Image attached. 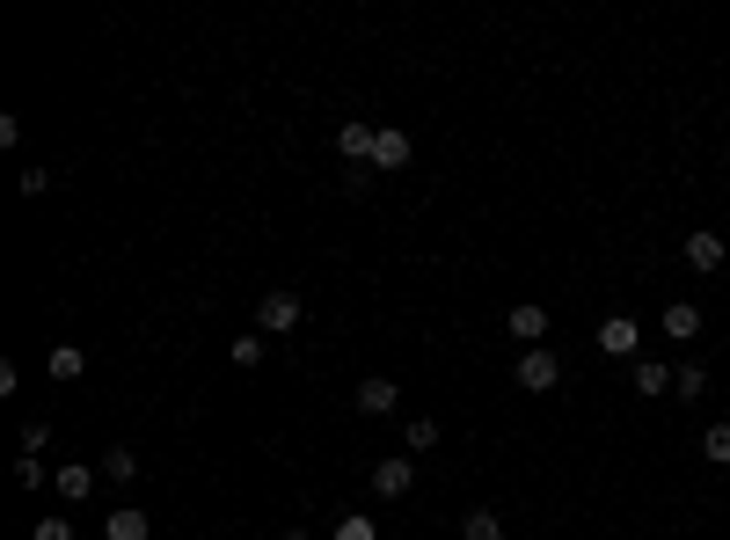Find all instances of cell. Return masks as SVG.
Segmentation results:
<instances>
[{
    "mask_svg": "<svg viewBox=\"0 0 730 540\" xmlns=\"http://www.w3.org/2000/svg\"><path fill=\"white\" fill-rule=\"evenodd\" d=\"M410 132H394V124H380V147H373V175H394V169H410Z\"/></svg>",
    "mask_w": 730,
    "mask_h": 540,
    "instance_id": "cell-7",
    "label": "cell"
},
{
    "mask_svg": "<svg viewBox=\"0 0 730 540\" xmlns=\"http://www.w3.org/2000/svg\"><path fill=\"white\" fill-rule=\"evenodd\" d=\"M227 358H234V366H264V358H270V336H264V329H248V336H234V344H227Z\"/></svg>",
    "mask_w": 730,
    "mask_h": 540,
    "instance_id": "cell-15",
    "label": "cell"
},
{
    "mask_svg": "<svg viewBox=\"0 0 730 540\" xmlns=\"http://www.w3.org/2000/svg\"><path fill=\"white\" fill-rule=\"evenodd\" d=\"M599 351H607V358H629V366H635V351H643V329H635L629 315H607V321H599Z\"/></svg>",
    "mask_w": 730,
    "mask_h": 540,
    "instance_id": "cell-6",
    "label": "cell"
},
{
    "mask_svg": "<svg viewBox=\"0 0 730 540\" xmlns=\"http://www.w3.org/2000/svg\"><path fill=\"white\" fill-rule=\"evenodd\" d=\"M672 394H680V402H702V394H708V366H694V358L672 366Z\"/></svg>",
    "mask_w": 730,
    "mask_h": 540,
    "instance_id": "cell-17",
    "label": "cell"
},
{
    "mask_svg": "<svg viewBox=\"0 0 730 540\" xmlns=\"http://www.w3.org/2000/svg\"><path fill=\"white\" fill-rule=\"evenodd\" d=\"M51 482H59V496H66V504H81V496H96V467H88V461H73V467H59Z\"/></svg>",
    "mask_w": 730,
    "mask_h": 540,
    "instance_id": "cell-14",
    "label": "cell"
},
{
    "mask_svg": "<svg viewBox=\"0 0 730 540\" xmlns=\"http://www.w3.org/2000/svg\"><path fill=\"white\" fill-rule=\"evenodd\" d=\"M285 540H315V533H307V526H292V533H285Z\"/></svg>",
    "mask_w": 730,
    "mask_h": 540,
    "instance_id": "cell-26",
    "label": "cell"
},
{
    "mask_svg": "<svg viewBox=\"0 0 730 540\" xmlns=\"http://www.w3.org/2000/svg\"><path fill=\"white\" fill-rule=\"evenodd\" d=\"M562 380V358L556 351H519V388L526 394H548Z\"/></svg>",
    "mask_w": 730,
    "mask_h": 540,
    "instance_id": "cell-5",
    "label": "cell"
},
{
    "mask_svg": "<svg viewBox=\"0 0 730 540\" xmlns=\"http://www.w3.org/2000/svg\"><path fill=\"white\" fill-rule=\"evenodd\" d=\"M45 445H51V424H23V453L29 461H45Z\"/></svg>",
    "mask_w": 730,
    "mask_h": 540,
    "instance_id": "cell-23",
    "label": "cell"
},
{
    "mask_svg": "<svg viewBox=\"0 0 730 540\" xmlns=\"http://www.w3.org/2000/svg\"><path fill=\"white\" fill-rule=\"evenodd\" d=\"M15 191H23V197H45V191H51V175H45V169H23V183H15Z\"/></svg>",
    "mask_w": 730,
    "mask_h": 540,
    "instance_id": "cell-25",
    "label": "cell"
},
{
    "mask_svg": "<svg viewBox=\"0 0 730 540\" xmlns=\"http://www.w3.org/2000/svg\"><path fill=\"white\" fill-rule=\"evenodd\" d=\"M504 329H511V344L540 351V336H548V307H540V299H519V307L504 315Z\"/></svg>",
    "mask_w": 730,
    "mask_h": 540,
    "instance_id": "cell-4",
    "label": "cell"
},
{
    "mask_svg": "<svg viewBox=\"0 0 730 540\" xmlns=\"http://www.w3.org/2000/svg\"><path fill=\"white\" fill-rule=\"evenodd\" d=\"M702 453L716 467H730V424H708V431H702Z\"/></svg>",
    "mask_w": 730,
    "mask_h": 540,
    "instance_id": "cell-19",
    "label": "cell"
},
{
    "mask_svg": "<svg viewBox=\"0 0 730 540\" xmlns=\"http://www.w3.org/2000/svg\"><path fill=\"white\" fill-rule=\"evenodd\" d=\"M461 540H504V518H497V512H467L461 518Z\"/></svg>",
    "mask_w": 730,
    "mask_h": 540,
    "instance_id": "cell-18",
    "label": "cell"
},
{
    "mask_svg": "<svg viewBox=\"0 0 730 540\" xmlns=\"http://www.w3.org/2000/svg\"><path fill=\"white\" fill-rule=\"evenodd\" d=\"M337 540H380V526H373L365 512H343L337 518Z\"/></svg>",
    "mask_w": 730,
    "mask_h": 540,
    "instance_id": "cell-20",
    "label": "cell"
},
{
    "mask_svg": "<svg viewBox=\"0 0 730 540\" xmlns=\"http://www.w3.org/2000/svg\"><path fill=\"white\" fill-rule=\"evenodd\" d=\"M300 321H307V299L300 293H264L256 299V329H264V336H292Z\"/></svg>",
    "mask_w": 730,
    "mask_h": 540,
    "instance_id": "cell-1",
    "label": "cell"
},
{
    "mask_svg": "<svg viewBox=\"0 0 730 540\" xmlns=\"http://www.w3.org/2000/svg\"><path fill=\"white\" fill-rule=\"evenodd\" d=\"M102 482H139V453H132V445H110V453H102Z\"/></svg>",
    "mask_w": 730,
    "mask_h": 540,
    "instance_id": "cell-16",
    "label": "cell"
},
{
    "mask_svg": "<svg viewBox=\"0 0 730 540\" xmlns=\"http://www.w3.org/2000/svg\"><path fill=\"white\" fill-rule=\"evenodd\" d=\"M29 540H73L66 518H45V526H29Z\"/></svg>",
    "mask_w": 730,
    "mask_h": 540,
    "instance_id": "cell-24",
    "label": "cell"
},
{
    "mask_svg": "<svg viewBox=\"0 0 730 540\" xmlns=\"http://www.w3.org/2000/svg\"><path fill=\"white\" fill-rule=\"evenodd\" d=\"M665 336H672V344H694V336H702V307H694V299H672V307H665Z\"/></svg>",
    "mask_w": 730,
    "mask_h": 540,
    "instance_id": "cell-10",
    "label": "cell"
},
{
    "mask_svg": "<svg viewBox=\"0 0 730 540\" xmlns=\"http://www.w3.org/2000/svg\"><path fill=\"white\" fill-rule=\"evenodd\" d=\"M723 234H686V270H702V278H716L723 270Z\"/></svg>",
    "mask_w": 730,
    "mask_h": 540,
    "instance_id": "cell-9",
    "label": "cell"
},
{
    "mask_svg": "<svg viewBox=\"0 0 730 540\" xmlns=\"http://www.w3.org/2000/svg\"><path fill=\"white\" fill-rule=\"evenodd\" d=\"M373 147H380V124H365V118L337 124V154L351 161V175H373Z\"/></svg>",
    "mask_w": 730,
    "mask_h": 540,
    "instance_id": "cell-2",
    "label": "cell"
},
{
    "mask_svg": "<svg viewBox=\"0 0 730 540\" xmlns=\"http://www.w3.org/2000/svg\"><path fill=\"white\" fill-rule=\"evenodd\" d=\"M45 475H59V467L29 461V453H23V461H15V482H23V490H45Z\"/></svg>",
    "mask_w": 730,
    "mask_h": 540,
    "instance_id": "cell-21",
    "label": "cell"
},
{
    "mask_svg": "<svg viewBox=\"0 0 730 540\" xmlns=\"http://www.w3.org/2000/svg\"><path fill=\"white\" fill-rule=\"evenodd\" d=\"M45 372H51V380H66V388H73V380L88 372V351H81V344H51V351H45Z\"/></svg>",
    "mask_w": 730,
    "mask_h": 540,
    "instance_id": "cell-12",
    "label": "cell"
},
{
    "mask_svg": "<svg viewBox=\"0 0 730 540\" xmlns=\"http://www.w3.org/2000/svg\"><path fill=\"white\" fill-rule=\"evenodd\" d=\"M102 533H110V540H146V533H154V518H146L139 504H118V512L102 518Z\"/></svg>",
    "mask_w": 730,
    "mask_h": 540,
    "instance_id": "cell-11",
    "label": "cell"
},
{
    "mask_svg": "<svg viewBox=\"0 0 730 540\" xmlns=\"http://www.w3.org/2000/svg\"><path fill=\"white\" fill-rule=\"evenodd\" d=\"M635 394H643V402L672 394V366H665V358H635Z\"/></svg>",
    "mask_w": 730,
    "mask_h": 540,
    "instance_id": "cell-13",
    "label": "cell"
},
{
    "mask_svg": "<svg viewBox=\"0 0 730 540\" xmlns=\"http://www.w3.org/2000/svg\"><path fill=\"white\" fill-rule=\"evenodd\" d=\"M438 445V424L431 417H410V453H431Z\"/></svg>",
    "mask_w": 730,
    "mask_h": 540,
    "instance_id": "cell-22",
    "label": "cell"
},
{
    "mask_svg": "<svg viewBox=\"0 0 730 540\" xmlns=\"http://www.w3.org/2000/svg\"><path fill=\"white\" fill-rule=\"evenodd\" d=\"M402 409V388H394L388 372H365L358 380V417H394Z\"/></svg>",
    "mask_w": 730,
    "mask_h": 540,
    "instance_id": "cell-3",
    "label": "cell"
},
{
    "mask_svg": "<svg viewBox=\"0 0 730 540\" xmlns=\"http://www.w3.org/2000/svg\"><path fill=\"white\" fill-rule=\"evenodd\" d=\"M410 482H416L410 461H373V475H365V490L373 496H410Z\"/></svg>",
    "mask_w": 730,
    "mask_h": 540,
    "instance_id": "cell-8",
    "label": "cell"
}]
</instances>
